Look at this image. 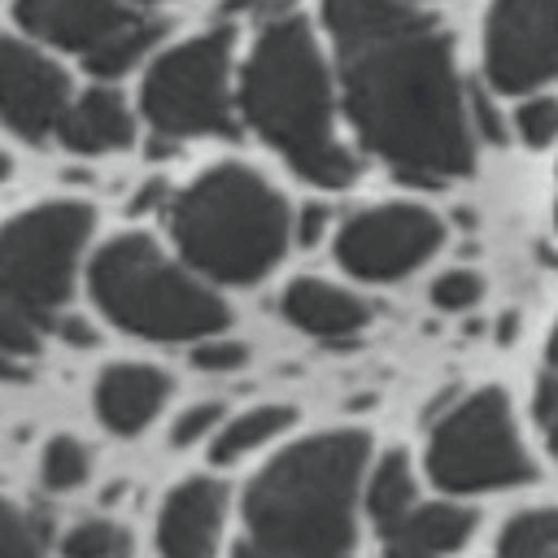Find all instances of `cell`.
<instances>
[{
  "label": "cell",
  "mask_w": 558,
  "mask_h": 558,
  "mask_svg": "<svg viewBox=\"0 0 558 558\" xmlns=\"http://www.w3.org/2000/svg\"><path fill=\"white\" fill-rule=\"evenodd\" d=\"M170 392V379L157 371V366H135V362H122V366H109L96 384V414L105 427L131 436L140 427L153 423V414L161 410Z\"/></svg>",
  "instance_id": "obj_15"
},
{
  "label": "cell",
  "mask_w": 558,
  "mask_h": 558,
  "mask_svg": "<svg viewBox=\"0 0 558 558\" xmlns=\"http://www.w3.org/2000/svg\"><path fill=\"white\" fill-rule=\"evenodd\" d=\"M218 418H222V410L218 405H192V410H183L179 418H174V432H170V440L174 445H192V440H205L214 427H218Z\"/></svg>",
  "instance_id": "obj_28"
},
{
  "label": "cell",
  "mask_w": 558,
  "mask_h": 558,
  "mask_svg": "<svg viewBox=\"0 0 558 558\" xmlns=\"http://www.w3.org/2000/svg\"><path fill=\"white\" fill-rule=\"evenodd\" d=\"M288 423H292V410H288V405H253V410H244L240 418H231V423L214 436L209 462H235L240 453H248V449L266 445L270 436H279Z\"/></svg>",
  "instance_id": "obj_19"
},
{
  "label": "cell",
  "mask_w": 558,
  "mask_h": 558,
  "mask_svg": "<svg viewBox=\"0 0 558 558\" xmlns=\"http://www.w3.org/2000/svg\"><path fill=\"white\" fill-rule=\"evenodd\" d=\"M445 244V222L427 205L392 201L353 214L336 235V257L357 279H401Z\"/></svg>",
  "instance_id": "obj_9"
},
{
  "label": "cell",
  "mask_w": 558,
  "mask_h": 558,
  "mask_svg": "<svg viewBox=\"0 0 558 558\" xmlns=\"http://www.w3.org/2000/svg\"><path fill=\"white\" fill-rule=\"evenodd\" d=\"M0 558H44L39 554V532L31 527V519L0 497Z\"/></svg>",
  "instance_id": "obj_25"
},
{
  "label": "cell",
  "mask_w": 558,
  "mask_h": 558,
  "mask_svg": "<svg viewBox=\"0 0 558 558\" xmlns=\"http://www.w3.org/2000/svg\"><path fill=\"white\" fill-rule=\"evenodd\" d=\"M514 135L527 148H549L558 140V96H549V92L523 96L514 109Z\"/></svg>",
  "instance_id": "obj_23"
},
{
  "label": "cell",
  "mask_w": 558,
  "mask_h": 558,
  "mask_svg": "<svg viewBox=\"0 0 558 558\" xmlns=\"http://www.w3.org/2000/svg\"><path fill=\"white\" fill-rule=\"evenodd\" d=\"M427 475L445 493H497L532 480L506 392L475 388L458 397L427 436Z\"/></svg>",
  "instance_id": "obj_7"
},
{
  "label": "cell",
  "mask_w": 558,
  "mask_h": 558,
  "mask_svg": "<svg viewBox=\"0 0 558 558\" xmlns=\"http://www.w3.org/2000/svg\"><path fill=\"white\" fill-rule=\"evenodd\" d=\"M484 70L506 96L558 74V0H493L484 17Z\"/></svg>",
  "instance_id": "obj_10"
},
{
  "label": "cell",
  "mask_w": 558,
  "mask_h": 558,
  "mask_svg": "<svg viewBox=\"0 0 558 558\" xmlns=\"http://www.w3.org/2000/svg\"><path fill=\"white\" fill-rule=\"evenodd\" d=\"M235 558H270V554H262L257 545H248V541H240V545H235Z\"/></svg>",
  "instance_id": "obj_33"
},
{
  "label": "cell",
  "mask_w": 558,
  "mask_h": 558,
  "mask_svg": "<svg viewBox=\"0 0 558 558\" xmlns=\"http://www.w3.org/2000/svg\"><path fill=\"white\" fill-rule=\"evenodd\" d=\"M4 174H9V157L0 153V179H4Z\"/></svg>",
  "instance_id": "obj_34"
},
{
  "label": "cell",
  "mask_w": 558,
  "mask_h": 558,
  "mask_svg": "<svg viewBox=\"0 0 558 558\" xmlns=\"http://www.w3.org/2000/svg\"><path fill=\"white\" fill-rule=\"evenodd\" d=\"M244 344H235V340H222V336H209L196 353H192V362L196 366H205V371H235V366H244Z\"/></svg>",
  "instance_id": "obj_29"
},
{
  "label": "cell",
  "mask_w": 558,
  "mask_h": 558,
  "mask_svg": "<svg viewBox=\"0 0 558 558\" xmlns=\"http://www.w3.org/2000/svg\"><path fill=\"white\" fill-rule=\"evenodd\" d=\"M170 231L196 270L253 283L283 257L292 214L257 170L227 161L174 196Z\"/></svg>",
  "instance_id": "obj_4"
},
{
  "label": "cell",
  "mask_w": 558,
  "mask_h": 558,
  "mask_svg": "<svg viewBox=\"0 0 558 558\" xmlns=\"http://www.w3.org/2000/svg\"><path fill=\"white\" fill-rule=\"evenodd\" d=\"M493 558H558V506H536L514 514L501 527Z\"/></svg>",
  "instance_id": "obj_20"
},
{
  "label": "cell",
  "mask_w": 558,
  "mask_h": 558,
  "mask_svg": "<svg viewBox=\"0 0 558 558\" xmlns=\"http://www.w3.org/2000/svg\"><path fill=\"white\" fill-rule=\"evenodd\" d=\"M379 532L384 558H449L471 541L475 514L453 501H418Z\"/></svg>",
  "instance_id": "obj_14"
},
{
  "label": "cell",
  "mask_w": 558,
  "mask_h": 558,
  "mask_svg": "<svg viewBox=\"0 0 558 558\" xmlns=\"http://www.w3.org/2000/svg\"><path fill=\"white\" fill-rule=\"evenodd\" d=\"M414 4H418V0H414Z\"/></svg>",
  "instance_id": "obj_36"
},
{
  "label": "cell",
  "mask_w": 558,
  "mask_h": 558,
  "mask_svg": "<svg viewBox=\"0 0 558 558\" xmlns=\"http://www.w3.org/2000/svg\"><path fill=\"white\" fill-rule=\"evenodd\" d=\"M57 135L74 153H113V148H126L135 140V118L118 92L92 87L78 100H70Z\"/></svg>",
  "instance_id": "obj_17"
},
{
  "label": "cell",
  "mask_w": 558,
  "mask_h": 558,
  "mask_svg": "<svg viewBox=\"0 0 558 558\" xmlns=\"http://www.w3.org/2000/svg\"><path fill=\"white\" fill-rule=\"evenodd\" d=\"M65 558H122L126 554V532L109 519H87L78 527H70V536L61 541Z\"/></svg>",
  "instance_id": "obj_24"
},
{
  "label": "cell",
  "mask_w": 558,
  "mask_h": 558,
  "mask_svg": "<svg viewBox=\"0 0 558 558\" xmlns=\"http://www.w3.org/2000/svg\"><path fill=\"white\" fill-rule=\"evenodd\" d=\"M410 506H418V488H414V471L405 453H384L375 462V471L366 475V510L375 519V527L397 523Z\"/></svg>",
  "instance_id": "obj_18"
},
{
  "label": "cell",
  "mask_w": 558,
  "mask_h": 558,
  "mask_svg": "<svg viewBox=\"0 0 558 558\" xmlns=\"http://www.w3.org/2000/svg\"><path fill=\"white\" fill-rule=\"evenodd\" d=\"M61 336H65L70 344H92V340H96L83 318H61Z\"/></svg>",
  "instance_id": "obj_30"
},
{
  "label": "cell",
  "mask_w": 558,
  "mask_h": 558,
  "mask_svg": "<svg viewBox=\"0 0 558 558\" xmlns=\"http://www.w3.org/2000/svg\"><path fill=\"white\" fill-rule=\"evenodd\" d=\"M87 466H92V458H87V449H83L74 436H52L48 449H44V462H39L44 484H48L52 493L78 488V484L87 480Z\"/></svg>",
  "instance_id": "obj_22"
},
{
  "label": "cell",
  "mask_w": 558,
  "mask_h": 558,
  "mask_svg": "<svg viewBox=\"0 0 558 558\" xmlns=\"http://www.w3.org/2000/svg\"><path fill=\"white\" fill-rule=\"evenodd\" d=\"M17 22L57 48L92 57L118 35H126L140 22V13H131L118 0H17Z\"/></svg>",
  "instance_id": "obj_12"
},
{
  "label": "cell",
  "mask_w": 558,
  "mask_h": 558,
  "mask_svg": "<svg viewBox=\"0 0 558 558\" xmlns=\"http://www.w3.org/2000/svg\"><path fill=\"white\" fill-rule=\"evenodd\" d=\"M283 314L323 340H349L371 323V310L362 296L327 283V279H292L283 292Z\"/></svg>",
  "instance_id": "obj_16"
},
{
  "label": "cell",
  "mask_w": 558,
  "mask_h": 558,
  "mask_svg": "<svg viewBox=\"0 0 558 558\" xmlns=\"http://www.w3.org/2000/svg\"><path fill=\"white\" fill-rule=\"evenodd\" d=\"M554 218H558V209H554Z\"/></svg>",
  "instance_id": "obj_35"
},
{
  "label": "cell",
  "mask_w": 558,
  "mask_h": 558,
  "mask_svg": "<svg viewBox=\"0 0 558 558\" xmlns=\"http://www.w3.org/2000/svg\"><path fill=\"white\" fill-rule=\"evenodd\" d=\"M65 109H70L65 70L44 52H35L31 44L0 35V118L26 140H44L52 126H61Z\"/></svg>",
  "instance_id": "obj_11"
},
{
  "label": "cell",
  "mask_w": 558,
  "mask_h": 558,
  "mask_svg": "<svg viewBox=\"0 0 558 558\" xmlns=\"http://www.w3.org/2000/svg\"><path fill=\"white\" fill-rule=\"evenodd\" d=\"M532 418L549 445V453L558 458V375L554 371H541L536 375V388H532Z\"/></svg>",
  "instance_id": "obj_27"
},
{
  "label": "cell",
  "mask_w": 558,
  "mask_h": 558,
  "mask_svg": "<svg viewBox=\"0 0 558 558\" xmlns=\"http://www.w3.org/2000/svg\"><path fill=\"white\" fill-rule=\"evenodd\" d=\"M545 371L558 375V323H554V331H549V340H545Z\"/></svg>",
  "instance_id": "obj_32"
},
{
  "label": "cell",
  "mask_w": 558,
  "mask_h": 558,
  "mask_svg": "<svg viewBox=\"0 0 558 558\" xmlns=\"http://www.w3.org/2000/svg\"><path fill=\"white\" fill-rule=\"evenodd\" d=\"M240 105L248 126L279 148L301 179L344 187L357 174V161L336 135L323 52L301 17H275L257 35L240 74Z\"/></svg>",
  "instance_id": "obj_3"
},
{
  "label": "cell",
  "mask_w": 558,
  "mask_h": 558,
  "mask_svg": "<svg viewBox=\"0 0 558 558\" xmlns=\"http://www.w3.org/2000/svg\"><path fill=\"white\" fill-rule=\"evenodd\" d=\"M480 296H484V279L471 275V270H445V275L432 283V301H436V310H445V314H462V310H471Z\"/></svg>",
  "instance_id": "obj_26"
},
{
  "label": "cell",
  "mask_w": 558,
  "mask_h": 558,
  "mask_svg": "<svg viewBox=\"0 0 558 558\" xmlns=\"http://www.w3.org/2000/svg\"><path fill=\"white\" fill-rule=\"evenodd\" d=\"M92 235V209L57 201L26 209L0 231V353H35L61 318L74 262Z\"/></svg>",
  "instance_id": "obj_5"
},
{
  "label": "cell",
  "mask_w": 558,
  "mask_h": 558,
  "mask_svg": "<svg viewBox=\"0 0 558 558\" xmlns=\"http://www.w3.org/2000/svg\"><path fill=\"white\" fill-rule=\"evenodd\" d=\"M157 35H161V22L140 17L126 35H118L113 44H105L100 52H92V57H83V61H87V70H92L96 78H118V74H126V70L157 44Z\"/></svg>",
  "instance_id": "obj_21"
},
{
  "label": "cell",
  "mask_w": 558,
  "mask_h": 558,
  "mask_svg": "<svg viewBox=\"0 0 558 558\" xmlns=\"http://www.w3.org/2000/svg\"><path fill=\"white\" fill-rule=\"evenodd\" d=\"M96 305L126 331L148 340L218 336L231 314L187 270H179L148 235H118L92 262Z\"/></svg>",
  "instance_id": "obj_6"
},
{
  "label": "cell",
  "mask_w": 558,
  "mask_h": 558,
  "mask_svg": "<svg viewBox=\"0 0 558 558\" xmlns=\"http://www.w3.org/2000/svg\"><path fill=\"white\" fill-rule=\"evenodd\" d=\"M222 527V484L214 480H187L179 484L157 523V545L161 558H214Z\"/></svg>",
  "instance_id": "obj_13"
},
{
  "label": "cell",
  "mask_w": 558,
  "mask_h": 558,
  "mask_svg": "<svg viewBox=\"0 0 558 558\" xmlns=\"http://www.w3.org/2000/svg\"><path fill=\"white\" fill-rule=\"evenodd\" d=\"M366 458V432H327L283 449L244 493V541L270 558H353Z\"/></svg>",
  "instance_id": "obj_2"
},
{
  "label": "cell",
  "mask_w": 558,
  "mask_h": 558,
  "mask_svg": "<svg viewBox=\"0 0 558 558\" xmlns=\"http://www.w3.org/2000/svg\"><path fill=\"white\" fill-rule=\"evenodd\" d=\"M231 31L196 35L153 61L140 105L161 135H235L231 92Z\"/></svg>",
  "instance_id": "obj_8"
},
{
  "label": "cell",
  "mask_w": 558,
  "mask_h": 558,
  "mask_svg": "<svg viewBox=\"0 0 558 558\" xmlns=\"http://www.w3.org/2000/svg\"><path fill=\"white\" fill-rule=\"evenodd\" d=\"M340 87L362 144L405 183H453L475 166L449 35L414 0H323Z\"/></svg>",
  "instance_id": "obj_1"
},
{
  "label": "cell",
  "mask_w": 558,
  "mask_h": 558,
  "mask_svg": "<svg viewBox=\"0 0 558 558\" xmlns=\"http://www.w3.org/2000/svg\"><path fill=\"white\" fill-rule=\"evenodd\" d=\"M318 227H323V209H305V218H301V240L310 244V240L318 235Z\"/></svg>",
  "instance_id": "obj_31"
}]
</instances>
